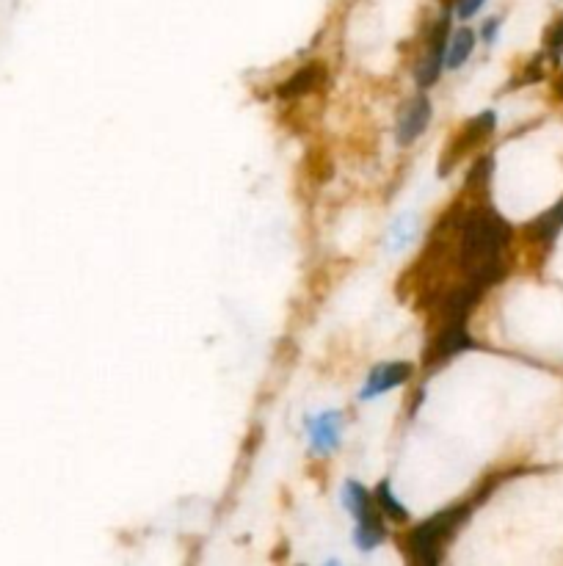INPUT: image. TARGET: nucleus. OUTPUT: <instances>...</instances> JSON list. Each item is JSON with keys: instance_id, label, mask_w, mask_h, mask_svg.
Here are the masks:
<instances>
[{"instance_id": "obj_5", "label": "nucleus", "mask_w": 563, "mask_h": 566, "mask_svg": "<svg viewBox=\"0 0 563 566\" xmlns=\"http://www.w3.org/2000/svg\"><path fill=\"white\" fill-rule=\"evenodd\" d=\"M431 114H434L431 100L428 97H414L412 103L403 108L401 119H398V133H395L398 144L409 147V144L420 139L428 130V125H431Z\"/></svg>"}, {"instance_id": "obj_14", "label": "nucleus", "mask_w": 563, "mask_h": 566, "mask_svg": "<svg viewBox=\"0 0 563 566\" xmlns=\"http://www.w3.org/2000/svg\"><path fill=\"white\" fill-rule=\"evenodd\" d=\"M563 227V202H558L555 208L547 210L544 216L530 224V238H536V241H552L558 230Z\"/></svg>"}, {"instance_id": "obj_6", "label": "nucleus", "mask_w": 563, "mask_h": 566, "mask_svg": "<svg viewBox=\"0 0 563 566\" xmlns=\"http://www.w3.org/2000/svg\"><path fill=\"white\" fill-rule=\"evenodd\" d=\"M445 53H448V20H442L439 28L431 36V47L417 67V83L428 89L439 81V75L445 70Z\"/></svg>"}, {"instance_id": "obj_10", "label": "nucleus", "mask_w": 563, "mask_h": 566, "mask_svg": "<svg viewBox=\"0 0 563 566\" xmlns=\"http://www.w3.org/2000/svg\"><path fill=\"white\" fill-rule=\"evenodd\" d=\"M343 506L345 511L354 517V520H365L368 514H373V500H370V492L359 481H345L343 486Z\"/></svg>"}, {"instance_id": "obj_8", "label": "nucleus", "mask_w": 563, "mask_h": 566, "mask_svg": "<svg viewBox=\"0 0 563 566\" xmlns=\"http://www.w3.org/2000/svg\"><path fill=\"white\" fill-rule=\"evenodd\" d=\"M323 78H326V72H323L321 67L310 64V67H304V70L293 72L288 81L279 86V97H285V100H290V97H304V94H310L312 89H318Z\"/></svg>"}, {"instance_id": "obj_4", "label": "nucleus", "mask_w": 563, "mask_h": 566, "mask_svg": "<svg viewBox=\"0 0 563 566\" xmlns=\"http://www.w3.org/2000/svg\"><path fill=\"white\" fill-rule=\"evenodd\" d=\"M412 376V365L409 362H384V365H376L370 370L368 382L362 387L359 398L362 401H370V398H379V395L390 393L392 387H401L403 382H409Z\"/></svg>"}, {"instance_id": "obj_2", "label": "nucleus", "mask_w": 563, "mask_h": 566, "mask_svg": "<svg viewBox=\"0 0 563 566\" xmlns=\"http://www.w3.org/2000/svg\"><path fill=\"white\" fill-rule=\"evenodd\" d=\"M495 125H497V116L492 114V111H483L481 116L470 119L459 136L450 141L448 152H445V158H442V174H448L450 166H453V163H459L461 158L467 155V150H472V147H481L483 141L495 133Z\"/></svg>"}, {"instance_id": "obj_12", "label": "nucleus", "mask_w": 563, "mask_h": 566, "mask_svg": "<svg viewBox=\"0 0 563 566\" xmlns=\"http://www.w3.org/2000/svg\"><path fill=\"white\" fill-rule=\"evenodd\" d=\"M373 500H376V506L384 511V517H390L392 522H409V511L403 509V503L398 500V495L392 492L390 481H381V484L376 486Z\"/></svg>"}, {"instance_id": "obj_13", "label": "nucleus", "mask_w": 563, "mask_h": 566, "mask_svg": "<svg viewBox=\"0 0 563 566\" xmlns=\"http://www.w3.org/2000/svg\"><path fill=\"white\" fill-rule=\"evenodd\" d=\"M472 47H475V34H472L470 28H461V31H456L453 39H450L448 53H445V67H448V70H456V67H461V64L470 58Z\"/></svg>"}, {"instance_id": "obj_9", "label": "nucleus", "mask_w": 563, "mask_h": 566, "mask_svg": "<svg viewBox=\"0 0 563 566\" xmlns=\"http://www.w3.org/2000/svg\"><path fill=\"white\" fill-rule=\"evenodd\" d=\"M417 230H420V221L414 213H403L398 219L392 221L390 230H387V252H403L406 246H412L414 238H417Z\"/></svg>"}, {"instance_id": "obj_1", "label": "nucleus", "mask_w": 563, "mask_h": 566, "mask_svg": "<svg viewBox=\"0 0 563 566\" xmlns=\"http://www.w3.org/2000/svg\"><path fill=\"white\" fill-rule=\"evenodd\" d=\"M475 503H461V506H450V509L439 511L426 522H420L412 533H409V547H412V558L423 566H437L442 561V553L448 542L456 536L461 525L467 522Z\"/></svg>"}, {"instance_id": "obj_7", "label": "nucleus", "mask_w": 563, "mask_h": 566, "mask_svg": "<svg viewBox=\"0 0 563 566\" xmlns=\"http://www.w3.org/2000/svg\"><path fill=\"white\" fill-rule=\"evenodd\" d=\"M310 428L312 448L318 453H332L340 445V415L337 412H323V415L307 420Z\"/></svg>"}, {"instance_id": "obj_11", "label": "nucleus", "mask_w": 563, "mask_h": 566, "mask_svg": "<svg viewBox=\"0 0 563 566\" xmlns=\"http://www.w3.org/2000/svg\"><path fill=\"white\" fill-rule=\"evenodd\" d=\"M384 525L379 522L376 514H368L365 520H357V531H354V542L362 553H370V550H376L381 542H384Z\"/></svg>"}, {"instance_id": "obj_16", "label": "nucleus", "mask_w": 563, "mask_h": 566, "mask_svg": "<svg viewBox=\"0 0 563 566\" xmlns=\"http://www.w3.org/2000/svg\"><path fill=\"white\" fill-rule=\"evenodd\" d=\"M486 0H456V14H459L461 20H470L472 14L481 12V6Z\"/></svg>"}, {"instance_id": "obj_17", "label": "nucleus", "mask_w": 563, "mask_h": 566, "mask_svg": "<svg viewBox=\"0 0 563 566\" xmlns=\"http://www.w3.org/2000/svg\"><path fill=\"white\" fill-rule=\"evenodd\" d=\"M497 28H500V20H489V23L483 25L481 36H483V39H486V42H495Z\"/></svg>"}, {"instance_id": "obj_18", "label": "nucleus", "mask_w": 563, "mask_h": 566, "mask_svg": "<svg viewBox=\"0 0 563 566\" xmlns=\"http://www.w3.org/2000/svg\"><path fill=\"white\" fill-rule=\"evenodd\" d=\"M555 94H558V97H563V72L558 75V81H555Z\"/></svg>"}, {"instance_id": "obj_3", "label": "nucleus", "mask_w": 563, "mask_h": 566, "mask_svg": "<svg viewBox=\"0 0 563 566\" xmlns=\"http://www.w3.org/2000/svg\"><path fill=\"white\" fill-rule=\"evenodd\" d=\"M472 348V337L467 332V321H448V324L439 326L437 340L431 343L426 354L428 365H439V362H448L456 354H464Z\"/></svg>"}, {"instance_id": "obj_15", "label": "nucleus", "mask_w": 563, "mask_h": 566, "mask_svg": "<svg viewBox=\"0 0 563 566\" xmlns=\"http://www.w3.org/2000/svg\"><path fill=\"white\" fill-rule=\"evenodd\" d=\"M544 47L550 50L552 58L563 56V14L544 31Z\"/></svg>"}]
</instances>
